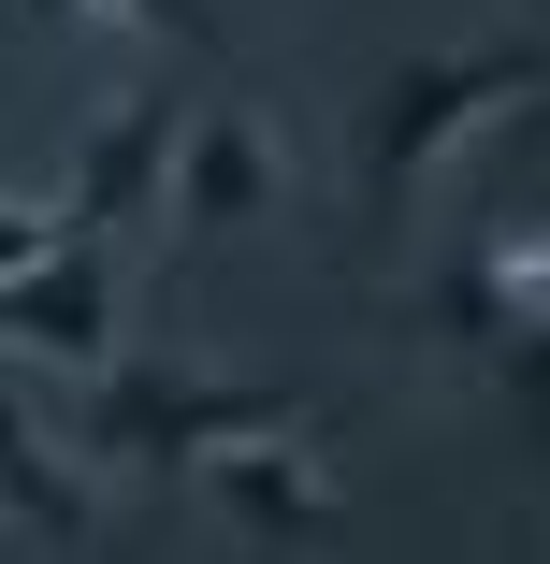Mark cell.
Segmentation results:
<instances>
[{
	"instance_id": "6da1fadb",
	"label": "cell",
	"mask_w": 550,
	"mask_h": 564,
	"mask_svg": "<svg viewBox=\"0 0 550 564\" xmlns=\"http://www.w3.org/2000/svg\"><path fill=\"white\" fill-rule=\"evenodd\" d=\"M536 87H550V30H521V44H478V58H406V73L363 101V217L391 232V217L420 203V174L450 160L464 131L521 117Z\"/></svg>"
},
{
	"instance_id": "7a4b0ae2",
	"label": "cell",
	"mask_w": 550,
	"mask_h": 564,
	"mask_svg": "<svg viewBox=\"0 0 550 564\" xmlns=\"http://www.w3.org/2000/svg\"><path fill=\"white\" fill-rule=\"evenodd\" d=\"M304 405H319L304 377H203V362H117V348L87 362V434L145 478H188L203 448H233L261 420H304Z\"/></svg>"
},
{
	"instance_id": "3957f363",
	"label": "cell",
	"mask_w": 550,
	"mask_h": 564,
	"mask_svg": "<svg viewBox=\"0 0 550 564\" xmlns=\"http://www.w3.org/2000/svg\"><path fill=\"white\" fill-rule=\"evenodd\" d=\"M434 333L450 348H521L550 333V217H478L434 275Z\"/></svg>"
},
{
	"instance_id": "277c9868",
	"label": "cell",
	"mask_w": 550,
	"mask_h": 564,
	"mask_svg": "<svg viewBox=\"0 0 550 564\" xmlns=\"http://www.w3.org/2000/svg\"><path fill=\"white\" fill-rule=\"evenodd\" d=\"M0 348L73 362V377L117 348V275H101V232H58L30 275H0Z\"/></svg>"
},
{
	"instance_id": "5b68a950",
	"label": "cell",
	"mask_w": 550,
	"mask_h": 564,
	"mask_svg": "<svg viewBox=\"0 0 550 564\" xmlns=\"http://www.w3.org/2000/svg\"><path fill=\"white\" fill-rule=\"evenodd\" d=\"M174 101L145 87V101H101L87 117V145H73V188H58V232H131V217L160 203V174H174Z\"/></svg>"
},
{
	"instance_id": "8992f818",
	"label": "cell",
	"mask_w": 550,
	"mask_h": 564,
	"mask_svg": "<svg viewBox=\"0 0 550 564\" xmlns=\"http://www.w3.org/2000/svg\"><path fill=\"white\" fill-rule=\"evenodd\" d=\"M233 521H261V535H334L348 507H334V464L304 448V420H261V434H233V448H203L188 464Z\"/></svg>"
},
{
	"instance_id": "52a82bcc",
	"label": "cell",
	"mask_w": 550,
	"mask_h": 564,
	"mask_svg": "<svg viewBox=\"0 0 550 564\" xmlns=\"http://www.w3.org/2000/svg\"><path fill=\"white\" fill-rule=\"evenodd\" d=\"M276 188H290V160H276L261 117H188V131H174V174H160L174 232H233V217H261Z\"/></svg>"
},
{
	"instance_id": "ba28073f",
	"label": "cell",
	"mask_w": 550,
	"mask_h": 564,
	"mask_svg": "<svg viewBox=\"0 0 550 564\" xmlns=\"http://www.w3.org/2000/svg\"><path fill=\"white\" fill-rule=\"evenodd\" d=\"M0 521H30V535H58V550L101 521V507H87V478L58 464V434H44V420H30V391H15V348H0Z\"/></svg>"
},
{
	"instance_id": "9c48e42d",
	"label": "cell",
	"mask_w": 550,
	"mask_h": 564,
	"mask_svg": "<svg viewBox=\"0 0 550 564\" xmlns=\"http://www.w3.org/2000/svg\"><path fill=\"white\" fill-rule=\"evenodd\" d=\"M58 15H101V30H160V44H217L203 0H58Z\"/></svg>"
},
{
	"instance_id": "30bf717a",
	"label": "cell",
	"mask_w": 550,
	"mask_h": 564,
	"mask_svg": "<svg viewBox=\"0 0 550 564\" xmlns=\"http://www.w3.org/2000/svg\"><path fill=\"white\" fill-rule=\"evenodd\" d=\"M493 362H507V391H521V420L550 434V333H521V348H493Z\"/></svg>"
},
{
	"instance_id": "8fae6325",
	"label": "cell",
	"mask_w": 550,
	"mask_h": 564,
	"mask_svg": "<svg viewBox=\"0 0 550 564\" xmlns=\"http://www.w3.org/2000/svg\"><path fill=\"white\" fill-rule=\"evenodd\" d=\"M44 247H58V217H30V203H0V275H30Z\"/></svg>"
}]
</instances>
